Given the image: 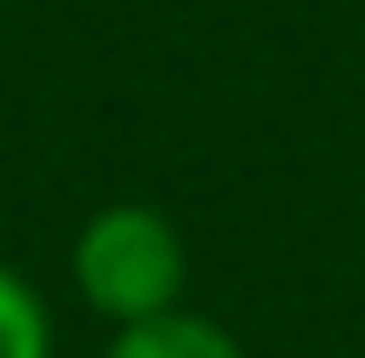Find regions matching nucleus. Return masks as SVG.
Segmentation results:
<instances>
[{"label":"nucleus","instance_id":"f257e3e1","mask_svg":"<svg viewBox=\"0 0 365 358\" xmlns=\"http://www.w3.org/2000/svg\"><path fill=\"white\" fill-rule=\"evenodd\" d=\"M68 278H75L81 305H88L95 318L129 332V325L182 311L190 243H182V230L156 203H102V210L75 230Z\"/></svg>","mask_w":365,"mask_h":358},{"label":"nucleus","instance_id":"f03ea898","mask_svg":"<svg viewBox=\"0 0 365 358\" xmlns=\"http://www.w3.org/2000/svg\"><path fill=\"white\" fill-rule=\"evenodd\" d=\"M102 358H250L237 345L230 325L203 318V311H170V318H149V325H129V332L108 338Z\"/></svg>","mask_w":365,"mask_h":358},{"label":"nucleus","instance_id":"7ed1b4c3","mask_svg":"<svg viewBox=\"0 0 365 358\" xmlns=\"http://www.w3.org/2000/svg\"><path fill=\"white\" fill-rule=\"evenodd\" d=\"M0 358H54V318L21 270L0 264Z\"/></svg>","mask_w":365,"mask_h":358}]
</instances>
